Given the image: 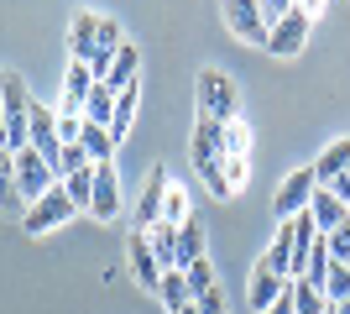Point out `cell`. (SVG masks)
Masks as SVG:
<instances>
[{
  "label": "cell",
  "instance_id": "obj_1",
  "mask_svg": "<svg viewBox=\"0 0 350 314\" xmlns=\"http://www.w3.org/2000/svg\"><path fill=\"white\" fill-rule=\"evenodd\" d=\"M193 100H199V120H209V126L241 120V90H235V79L225 74V68H199Z\"/></svg>",
  "mask_w": 350,
  "mask_h": 314
},
{
  "label": "cell",
  "instance_id": "obj_2",
  "mask_svg": "<svg viewBox=\"0 0 350 314\" xmlns=\"http://www.w3.org/2000/svg\"><path fill=\"white\" fill-rule=\"evenodd\" d=\"M324 16V5H288V16H282L278 27H272V37H267V53H278V58H298L308 42V27Z\"/></svg>",
  "mask_w": 350,
  "mask_h": 314
},
{
  "label": "cell",
  "instance_id": "obj_3",
  "mask_svg": "<svg viewBox=\"0 0 350 314\" xmlns=\"http://www.w3.org/2000/svg\"><path fill=\"white\" fill-rule=\"evenodd\" d=\"M73 215H79V205H73L68 189L58 183V189H47L37 205H27V215H21V231H27V236H53V231H58V225H68Z\"/></svg>",
  "mask_w": 350,
  "mask_h": 314
},
{
  "label": "cell",
  "instance_id": "obj_4",
  "mask_svg": "<svg viewBox=\"0 0 350 314\" xmlns=\"http://www.w3.org/2000/svg\"><path fill=\"white\" fill-rule=\"evenodd\" d=\"M47 189H58V179H53L47 157H42V152H31V147L16 152V194H21V205H37Z\"/></svg>",
  "mask_w": 350,
  "mask_h": 314
},
{
  "label": "cell",
  "instance_id": "obj_5",
  "mask_svg": "<svg viewBox=\"0 0 350 314\" xmlns=\"http://www.w3.org/2000/svg\"><path fill=\"white\" fill-rule=\"evenodd\" d=\"M120 209H126L120 173H116V163H100V168H94V199H89V215H94V220H116Z\"/></svg>",
  "mask_w": 350,
  "mask_h": 314
},
{
  "label": "cell",
  "instance_id": "obj_6",
  "mask_svg": "<svg viewBox=\"0 0 350 314\" xmlns=\"http://www.w3.org/2000/svg\"><path fill=\"white\" fill-rule=\"evenodd\" d=\"M167 168H152V173H146V189H142V199H136V209H131V231H152V225L162 220V194H167Z\"/></svg>",
  "mask_w": 350,
  "mask_h": 314
},
{
  "label": "cell",
  "instance_id": "obj_7",
  "mask_svg": "<svg viewBox=\"0 0 350 314\" xmlns=\"http://www.w3.org/2000/svg\"><path fill=\"white\" fill-rule=\"evenodd\" d=\"M288 283H293V278H282V272H272V267H267V262H262V257H256V267H251V288H246V304H251V309H256V314H267V309H272V304L282 299V293H288Z\"/></svg>",
  "mask_w": 350,
  "mask_h": 314
},
{
  "label": "cell",
  "instance_id": "obj_8",
  "mask_svg": "<svg viewBox=\"0 0 350 314\" xmlns=\"http://www.w3.org/2000/svg\"><path fill=\"white\" fill-rule=\"evenodd\" d=\"M314 189H319V183H314V173H308V168L288 173V179H282V189H278V220H298V215L308 209V199H314Z\"/></svg>",
  "mask_w": 350,
  "mask_h": 314
},
{
  "label": "cell",
  "instance_id": "obj_9",
  "mask_svg": "<svg viewBox=\"0 0 350 314\" xmlns=\"http://www.w3.org/2000/svg\"><path fill=\"white\" fill-rule=\"evenodd\" d=\"M225 27H230L241 42H251V47H267V37H272L262 5H225Z\"/></svg>",
  "mask_w": 350,
  "mask_h": 314
},
{
  "label": "cell",
  "instance_id": "obj_10",
  "mask_svg": "<svg viewBox=\"0 0 350 314\" xmlns=\"http://www.w3.org/2000/svg\"><path fill=\"white\" fill-rule=\"evenodd\" d=\"M126 262H131L136 283L157 293V283H162V262H157V252H152V241H146L142 231H131V241H126Z\"/></svg>",
  "mask_w": 350,
  "mask_h": 314
},
{
  "label": "cell",
  "instance_id": "obj_11",
  "mask_svg": "<svg viewBox=\"0 0 350 314\" xmlns=\"http://www.w3.org/2000/svg\"><path fill=\"white\" fill-rule=\"evenodd\" d=\"M94 53H100V16L79 11L73 16V37H68V58L73 63H94Z\"/></svg>",
  "mask_w": 350,
  "mask_h": 314
},
{
  "label": "cell",
  "instance_id": "obj_12",
  "mask_svg": "<svg viewBox=\"0 0 350 314\" xmlns=\"http://www.w3.org/2000/svg\"><path fill=\"white\" fill-rule=\"evenodd\" d=\"M308 220L319 225V236H329L335 225H345V220H350V209H345V205H340V199L319 183V189H314V199H308Z\"/></svg>",
  "mask_w": 350,
  "mask_h": 314
},
{
  "label": "cell",
  "instance_id": "obj_13",
  "mask_svg": "<svg viewBox=\"0 0 350 314\" xmlns=\"http://www.w3.org/2000/svg\"><path fill=\"white\" fill-rule=\"evenodd\" d=\"M345 168H350V136H335V142L319 152V163H308V173H314V183H335Z\"/></svg>",
  "mask_w": 350,
  "mask_h": 314
},
{
  "label": "cell",
  "instance_id": "obj_14",
  "mask_svg": "<svg viewBox=\"0 0 350 314\" xmlns=\"http://www.w3.org/2000/svg\"><path fill=\"white\" fill-rule=\"evenodd\" d=\"M131 84H142V47L136 42H126L116 53V63H110V79H105V90H131Z\"/></svg>",
  "mask_w": 350,
  "mask_h": 314
},
{
  "label": "cell",
  "instance_id": "obj_15",
  "mask_svg": "<svg viewBox=\"0 0 350 314\" xmlns=\"http://www.w3.org/2000/svg\"><path fill=\"white\" fill-rule=\"evenodd\" d=\"M199 257H209V231H204L199 215H189V220L178 225V267H189Z\"/></svg>",
  "mask_w": 350,
  "mask_h": 314
},
{
  "label": "cell",
  "instance_id": "obj_16",
  "mask_svg": "<svg viewBox=\"0 0 350 314\" xmlns=\"http://www.w3.org/2000/svg\"><path fill=\"white\" fill-rule=\"evenodd\" d=\"M262 262L272 272H282V278H293V220H278V231H272V241H267Z\"/></svg>",
  "mask_w": 350,
  "mask_h": 314
},
{
  "label": "cell",
  "instance_id": "obj_17",
  "mask_svg": "<svg viewBox=\"0 0 350 314\" xmlns=\"http://www.w3.org/2000/svg\"><path fill=\"white\" fill-rule=\"evenodd\" d=\"M136 105H142V84H131V90H120L116 94V120H110V142H126L131 136V126H136Z\"/></svg>",
  "mask_w": 350,
  "mask_h": 314
},
{
  "label": "cell",
  "instance_id": "obj_18",
  "mask_svg": "<svg viewBox=\"0 0 350 314\" xmlns=\"http://www.w3.org/2000/svg\"><path fill=\"white\" fill-rule=\"evenodd\" d=\"M157 299H162V309H167V314H178V309H189V304H193V288H189V278H183V267L162 272Z\"/></svg>",
  "mask_w": 350,
  "mask_h": 314
},
{
  "label": "cell",
  "instance_id": "obj_19",
  "mask_svg": "<svg viewBox=\"0 0 350 314\" xmlns=\"http://www.w3.org/2000/svg\"><path fill=\"white\" fill-rule=\"evenodd\" d=\"M0 215H27L21 194H16V152L0 147Z\"/></svg>",
  "mask_w": 350,
  "mask_h": 314
},
{
  "label": "cell",
  "instance_id": "obj_20",
  "mask_svg": "<svg viewBox=\"0 0 350 314\" xmlns=\"http://www.w3.org/2000/svg\"><path fill=\"white\" fill-rule=\"evenodd\" d=\"M288 299H293V314H329L324 288H314L308 278H293V283H288Z\"/></svg>",
  "mask_w": 350,
  "mask_h": 314
},
{
  "label": "cell",
  "instance_id": "obj_21",
  "mask_svg": "<svg viewBox=\"0 0 350 314\" xmlns=\"http://www.w3.org/2000/svg\"><path fill=\"white\" fill-rule=\"evenodd\" d=\"M79 147L89 152V163H116V142H110V126H89L84 120V136H79Z\"/></svg>",
  "mask_w": 350,
  "mask_h": 314
},
{
  "label": "cell",
  "instance_id": "obj_22",
  "mask_svg": "<svg viewBox=\"0 0 350 314\" xmlns=\"http://www.w3.org/2000/svg\"><path fill=\"white\" fill-rule=\"evenodd\" d=\"M146 241H152V252H157V262H162V272H173L178 267V225H152L146 231Z\"/></svg>",
  "mask_w": 350,
  "mask_h": 314
},
{
  "label": "cell",
  "instance_id": "obj_23",
  "mask_svg": "<svg viewBox=\"0 0 350 314\" xmlns=\"http://www.w3.org/2000/svg\"><path fill=\"white\" fill-rule=\"evenodd\" d=\"M84 120L89 126H110V120H116V90L94 84V94L84 100Z\"/></svg>",
  "mask_w": 350,
  "mask_h": 314
},
{
  "label": "cell",
  "instance_id": "obj_24",
  "mask_svg": "<svg viewBox=\"0 0 350 314\" xmlns=\"http://www.w3.org/2000/svg\"><path fill=\"white\" fill-rule=\"evenodd\" d=\"M219 147H225V157H251V126L246 120L219 126Z\"/></svg>",
  "mask_w": 350,
  "mask_h": 314
},
{
  "label": "cell",
  "instance_id": "obj_25",
  "mask_svg": "<svg viewBox=\"0 0 350 314\" xmlns=\"http://www.w3.org/2000/svg\"><path fill=\"white\" fill-rule=\"evenodd\" d=\"M84 168H94V163H89V152L84 147H79V142H68V147H63L58 152V168H53V179H73V173H84Z\"/></svg>",
  "mask_w": 350,
  "mask_h": 314
},
{
  "label": "cell",
  "instance_id": "obj_26",
  "mask_svg": "<svg viewBox=\"0 0 350 314\" xmlns=\"http://www.w3.org/2000/svg\"><path fill=\"white\" fill-rule=\"evenodd\" d=\"M183 220H189V194L178 183H167V194H162V225H183Z\"/></svg>",
  "mask_w": 350,
  "mask_h": 314
},
{
  "label": "cell",
  "instance_id": "obj_27",
  "mask_svg": "<svg viewBox=\"0 0 350 314\" xmlns=\"http://www.w3.org/2000/svg\"><path fill=\"white\" fill-rule=\"evenodd\" d=\"M225 189H230V199L235 194H246V183H251V157H225Z\"/></svg>",
  "mask_w": 350,
  "mask_h": 314
},
{
  "label": "cell",
  "instance_id": "obj_28",
  "mask_svg": "<svg viewBox=\"0 0 350 314\" xmlns=\"http://www.w3.org/2000/svg\"><path fill=\"white\" fill-rule=\"evenodd\" d=\"M345 299H350V267H345V262H335L329 278H324V304H345Z\"/></svg>",
  "mask_w": 350,
  "mask_h": 314
},
{
  "label": "cell",
  "instance_id": "obj_29",
  "mask_svg": "<svg viewBox=\"0 0 350 314\" xmlns=\"http://www.w3.org/2000/svg\"><path fill=\"white\" fill-rule=\"evenodd\" d=\"M183 278H189L193 299H199V293H209V288H215V262H209V257H199V262H189V267H183Z\"/></svg>",
  "mask_w": 350,
  "mask_h": 314
},
{
  "label": "cell",
  "instance_id": "obj_30",
  "mask_svg": "<svg viewBox=\"0 0 350 314\" xmlns=\"http://www.w3.org/2000/svg\"><path fill=\"white\" fill-rule=\"evenodd\" d=\"M63 189H68V199H73L79 209H89V199H94V168H84V173L63 179Z\"/></svg>",
  "mask_w": 350,
  "mask_h": 314
},
{
  "label": "cell",
  "instance_id": "obj_31",
  "mask_svg": "<svg viewBox=\"0 0 350 314\" xmlns=\"http://www.w3.org/2000/svg\"><path fill=\"white\" fill-rule=\"evenodd\" d=\"M324 246H329V257H335V262H345V267H350V220L335 225V231L324 236Z\"/></svg>",
  "mask_w": 350,
  "mask_h": 314
},
{
  "label": "cell",
  "instance_id": "obj_32",
  "mask_svg": "<svg viewBox=\"0 0 350 314\" xmlns=\"http://www.w3.org/2000/svg\"><path fill=\"white\" fill-rule=\"evenodd\" d=\"M193 309H199V314H230V304H225V288H209V293H199V299H193Z\"/></svg>",
  "mask_w": 350,
  "mask_h": 314
},
{
  "label": "cell",
  "instance_id": "obj_33",
  "mask_svg": "<svg viewBox=\"0 0 350 314\" xmlns=\"http://www.w3.org/2000/svg\"><path fill=\"white\" fill-rule=\"evenodd\" d=\"M324 189H329V194H335V199H340V205H345V209H350V168H345V173H340V179H335V183H324Z\"/></svg>",
  "mask_w": 350,
  "mask_h": 314
},
{
  "label": "cell",
  "instance_id": "obj_34",
  "mask_svg": "<svg viewBox=\"0 0 350 314\" xmlns=\"http://www.w3.org/2000/svg\"><path fill=\"white\" fill-rule=\"evenodd\" d=\"M267 314H293V299H288V293H282V299L272 304V309H267Z\"/></svg>",
  "mask_w": 350,
  "mask_h": 314
},
{
  "label": "cell",
  "instance_id": "obj_35",
  "mask_svg": "<svg viewBox=\"0 0 350 314\" xmlns=\"http://www.w3.org/2000/svg\"><path fill=\"white\" fill-rule=\"evenodd\" d=\"M0 147H5V100H0ZM11 152V147H5Z\"/></svg>",
  "mask_w": 350,
  "mask_h": 314
},
{
  "label": "cell",
  "instance_id": "obj_36",
  "mask_svg": "<svg viewBox=\"0 0 350 314\" xmlns=\"http://www.w3.org/2000/svg\"><path fill=\"white\" fill-rule=\"evenodd\" d=\"M329 309H335V314H350V299H345V304H329Z\"/></svg>",
  "mask_w": 350,
  "mask_h": 314
},
{
  "label": "cell",
  "instance_id": "obj_37",
  "mask_svg": "<svg viewBox=\"0 0 350 314\" xmlns=\"http://www.w3.org/2000/svg\"><path fill=\"white\" fill-rule=\"evenodd\" d=\"M178 314H199V309H193V304H189V309H178Z\"/></svg>",
  "mask_w": 350,
  "mask_h": 314
},
{
  "label": "cell",
  "instance_id": "obj_38",
  "mask_svg": "<svg viewBox=\"0 0 350 314\" xmlns=\"http://www.w3.org/2000/svg\"><path fill=\"white\" fill-rule=\"evenodd\" d=\"M329 314H335V309H329Z\"/></svg>",
  "mask_w": 350,
  "mask_h": 314
}]
</instances>
